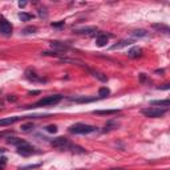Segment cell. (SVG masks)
<instances>
[{
  "label": "cell",
  "instance_id": "cell-1",
  "mask_svg": "<svg viewBox=\"0 0 170 170\" xmlns=\"http://www.w3.org/2000/svg\"><path fill=\"white\" fill-rule=\"evenodd\" d=\"M62 100V96L61 95H53V96H48V97H44L41 100H39L36 104L33 105H29L27 108H39V106H53V105H57L59 102Z\"/></svg>",
  "mask_w": 170,
  "mask_h": 170
},
{
  "label": "cell",
  "instance_id": "cell-2",
  "mask_svg": "<svg viewBox=\"0 0 170 170\" xmlns=\"http://www.w3.org/2000/svg\"><path fill=\"white\" fill-rule=\"evenodd\" d=\"M69 133L72 134H89V133H93L96 132V126L93 125H88V124H83V122H77L69 126Z\"/></svg>",
  "mask_w": 170,
  "mask_h": 170
},
{
  "label": "cell",
  "instance_id": "cell-3",
  "mask_svg": "<svg viewBox=\"0 0 170 170\" xmlns=\"http://www.w3.org/2000/svg\"><path fill=\"white\" fill-rule=\"evenodd\" d=\"M165 113H166V109H159V108H155V106L142 109V114L146 116V117H150V118H159V117H162Z\"/></svg>",
  "mask_w": 170,
  "mask_h": 170
},
{
  "label": "cell",
  "instance_id": "cell-4",
  "mask_svg": "<svg viewBox=\"0 0 170 170\" xmlns=\"http://www.w3.org/2000/svg\"><path fill=\"white\" fill-rule=\"evenodd\" d=\"M51 145L53 147H56V149H59V150H69L70 146H72V144L68 141V138H65V137L55 138V140L51 142Z\"/></svg>",
  "mask_w": 170,
  "mask_h": 170
},
{
  "label": "cell",
  "instance_id": "cell-5",
  "mask_svg": "<svg viewBox=\"0 0 170 170\" xmlns=\"http://www.w3.org/2000/svg\"><path fill=\"white\" fill-rule=\"evenodd\" d=\"M17 154H20V155H23V157H28V155H32L35 153H37V150L35 149V147L32 145H29V144H25L24 145H20V146H17Z\"/></svg>",
  "mask_w": 170,
  "mask_h": 170
},
{
  "label": "cell",
  "instance_id": "cell-6",
  "mask_svg": "<svg viewBox=\"0 0 170 170\" xmlns=\"http://www.w3.org/2000/svg\"><path fill=\"white\" fill-rule=\"evenodd\" d=\"M12 31H13L12 24L7 19H4L3 16H0V33L4 35V36H11Z\"/></svg>",
  "mask_w": 170,
  "mask_h": 170
},
{
  "label": "cell",
  "instance_id": "cell-7",
  "mask_svg": "<svg viewBox=\"0 0 170 170\" xmlns=\"http://www.w3.org/2000/svg\"><path fill=\"white\" fill-rule=\"evenodd\" d=\"M25 79L29 80V81H32V83H43V84L47 83V79L40 77L33 69H27L25 70Z\"/></svg>",
  "mask_w": 170,
  "mask_h": 170
},
{
  "label": "cell",
  "instance_id": "cell-8",
  "mask_svg": "<svg viewBox=\"0 0 170 170\" xmlns=\"http://www.w3.org/2000/svg\"><path fill=\"white\" fill-rule=\"evenodd\" d=\"M49 47H51L55 52H59V53L60 52H68L69 49H70L68 44H65V43H62V41H56V40H55V41L49 43Z\"/></svg>",
  "mask_w": 170,
  "mask_h": 170
},
{
  "label": "cell",
  "instance_id": "cell-9",
  "mask_svg": "<svg viewBox=\"0 0 170 170\" xmlns=\"http://www.w3.org/2000/svg\"><path fill=\"white\" fill-rule=\"evenodd\" d=\"M24 118H28V116L25 117H20V116H13V117H7V118H2L0 120V126H7V125H12L20 120H24Z\"/></svg>",
  "mask_w": 170,
  "mask_h": 170
},
{
  "label": "cell",
  "instance_id": "cell-10",
  "mask_svg": "<svg viewBox=\"0 0 170 170\" xmlns=\"http://www.w3.org/2000/svg\"><path fill=\"white\" fill-rule=\"evenodd\" d=\"M133 43H134V40H130V39H124V40H121V41L116 43L114 45H112L110 49H112V51H116V49H121V48H125V47L132 45Z\"/></svg>",
  "mask_w": 170,
  "mask_h": 170
},
{
  "label": "cell",
  "instance_id": "cell-11",
  "mask_svg": "<svg viewBox=\"0 0 170 170\" xmlns=\"http://www.w3.org/2000/svg\"><path fill=\"white\" fill-rule=\"evenodd\" d=\"M108 40H109V36H108V35L100 32V33L97 35V37H96V44H97V47H105L106 43H108Z\"/></svg>",
  "mask_w": 170,
  "mask_h": 170
},
{
  "label": "cell",
  "instance_id": "cell-12",
  "mask_svg": "<svg viewBox=\"0 0 170 170\" xmlns=\"http://www.w3.org/2000/svg\"><path fill=\"white\" fill-rule=\"evenodd\" d=\"M7 142L10 145H13V146H20V145H24L25 144V141L24 140H21V138H17V137H10V138H7Z\"/></svg>",
  "mask_w": 170,
  "mask_h": 170
},
{
  "label": "cell",
  "instance_id": "cell-13",
  "mask_svg": "<svg viewBox=\"0 0 170 170\" xmlns=\"http://www.w3.org/2000/svg\"><path fill=\"white\" fill-rule=\"evenodd\" d=\"M147 31L145 29H134L133 32H132V36L133 37H136V39H141V37H146L147 36Z\"/></svg>",
  "mask_w": 170,
  "mask_h": 170
},
{
  "label": "cell",
  "instance_id": "cell-14",
  "mask_svg": "<svg viewBox=\"0 0 170 170\" xmlns=\"http://www.w3.org/2000/svg\"><path fill=\"white\" fill-rule=\"evenodd\" d=\"M141 52H142V49H141V48L134 47V48H132L130 51L128 52V56H129V57H132V59H136V57H140V56H141Z\"/></svg>",
  "mask_w": 170,
  "mask_h": 170
},
{
  "label": "cell",
  "instance_id": "cell-15",
  "mask_svg": "<svg viewBox=\"0 0 170 170\" xmlns=\"http://www.w3.org/2000/svg\"><path fill=\"white\" fill-rule=\"evenodd\" d=\"M118 109H106V110H95V114H101V116H108V114H116L118 113Z\"/></svg>",
  "mask_w": 170,
  "mask_h": 170
},
{
  "label": "cell",
  "instance_id": "cell-16",
  "mask_svg": "<svg viewBox=\"0 0 170 170\" xmlns=\"http://www.w3.org/2000/svg\"><path fill=\"white\" fill-rule=\"evenodd\" d=\"M155 31H158V32H164V33H169V27L166 24H153L151 25Z\"/></svg>",
  "mask_w": 170,
  "mask_h": 170
},
{
  "label": "cell",
  "instance_id": "cell-17",
  "mask_svg": "<svg viewBox=\"0 0 170 170\" xmlns=\"http://www.w3.org/2000/svg\"><path fill=\"white\" fill-rule=\"evenodd\" d=\"M150 105L151 106H165V108H168L170 105V101L169 100H157V101H151Z\"/></svg>",
  "mask_w": 170,
  "mask_h": 170
},
{
  "label": "cell",
  "instance_id": "cell-18",
  "mask_svg": "<svg viewBox=\"0 0 170 170\" xmlns=\"http://www.w3.org/2000/svg\"><path fill=\"white\" fill-rule=\"evenodd\" d=\"M92 32H96V28L95 27H85V28H81V29H76V33H83V35H89Z\"/></svg>",
  "mask_w": 170,
  "mask_h": 170
},
{
  "label": "cell",
  "instance_id": "cell-19",
  "mask_svg": "<svg viewBox=\"0 0 170 170\" xmlns=\"http://www.w3.org/2000/svg\"><path fill=\"white\" fill-rule=\"evenodd\" d=\"M109 95H110V91L106 87H102V88H100V91H98V96H100V98H105Z\"/></svg>",
  "mask_w": 170,
  "mask_h": 170
},
{
  "label": "cell",
  "instance_id": "cell-20",
  "mask_svg": "<svg viewBox=\"0 0 170 170\" xmlns=\"http://www.w3.org/2000/svg\"><path fill=\"white\" fill-rule=\"evenodd\" d=\"M32 15L31 13H27V12H20L19 13V19L21 20V21H29L31 19H32Z\"/></svg>",
  "mask_w": 170,
  "mask_h": 170
},
{
  "label": "cell",
  "instance_id": "cell-21",
  "mask_svg": "<svg viewBox=\"0 0 170 170\" xmlns=\"http://www.w3.org/2000/svg\"><path fill=\"white\" fill-rule=\"evenodd\" d=\"M88 70H89V73H92V76H95V77H97L98 80H101V81H106V77H105V76H102L100 72L93 70V69H89V68H88Z\"/></svg>",
  "mask_w": 170,
  "mask_h": 170
},
{
  "label": "cell",
  "instance_id": "cell-22",
  "mask_svg": "<svg viewBox=\"0 0 170 170\" xmlns=\"http://www.w3.org/2000/svg\"><path fill=\"white\" fill-rule=\"evenodd\" d=\"M117 122H114V121H109L108 124L105 125V128H104V132H110V130H113L114 128H117Z\"/></svg>",
  "mask_w": 170,
  "mask_h": 170
},
{
  "label": "cell",
  "instance_id": "cell-23",
  "mask_svg": "<svg viewBox=\"0 0 170 170\" xmlns=\"http://www.w3.org/2000/svg\"><path fill=\"white\" fill-rule=\"evenodd\" d=\"M72 101H74V102H91V101H95V98L80 97V98H72Z\"/></svg>",
  "mask_w": 170,
  "mask_h": 170
},
{
  "label": "cell",
  "instance_id": "cell-24",
  "mask_svg": "<svg viewBox=\"0 0 170 170\" xmlns=\"http://www.w3.org/2000/svg\"><path fill=\"white\" fill-rule=\"evenodd\" d=\"M32 129H33V124H32V122L21 125V130H23V132H31Z\"/></svg>",
  "mask_w": 170,
  "mask_h": 170
},
{
  "label": "cell",
  "instance_id": "cell-25",
  "mask_svg": "<svg viewBox=\"0 0 170 170\" xmlns=\"http://www.w3.org/2000/svg\"><path fill=\"white\" fill-rule=\"evenodd\" d=\"M45 130L48 133H56L57 132V126H56V125H48V126L45 128Z\"/></svg>",
  "mask_w": 170,
  "mask_h": 170
},
{
  "label": "cell",
  "instance_id": "cell-26",
  "mask_svg": "<svg viewBox=\"0 0 170 170\" xmlns=\"http://www.w3.org/2000/svg\"><path fill=\"white\" fill-rule=\"evenodd\" d=\"M23 32L24 33H35L36 32V27H27V28H24Z\"/></svg>",
  "mask_w": 170,
  "mask_h": 170
},
{
  "label": "cell",
  "instance_id": "cell-27",
  "mask_svg": "<svg viewBox=\"0 0 170 170\" xmlns=\"http://www.w3.org/2000/svg\"><path fill=\"white\" fill-rule=\"evenodd\" d=\"M40 166V164L36 165H28V166H23V168H19V170H31V169H36Z\"/></svg>",
  "mask_w": 170,
  "mask_h": 170
},
{
  "label": "cell",
  "instance_id": "cell-28",
  "mask_svg": "<svg viewBox=\"0 0 170 170\" xmlns=\"http://www.w3.org/2000/svg\"><path fill=\"white\" fill-rule=\"evenodd\" d=\"M12 130H3L0 132V138H4V137H11Z\"/></svg>",
  "mask_w": 170,
  "mask_h": 170
},
{
  "label": "cell",
  "instance_id": "cell-29",
  "mask_svg": "<svg viewBox=\"0 0 170 170\" xmlns=\"http://www.w3.org/2000/svg\"><path fill=\"white\" fill-rule=\"evenodd\" d=\"M7 164V158L6 157H0V170H4Z\"/></svg>",
  "mask_w": 170,
  "mask_h": 170
},
{
  "label": "cell",
  "instance_id": "cell-30",
  "mask_svg": "<svg viewBox=\"0 0 170 170\" xmlns=\"http://www.w3.org/2000/svg\"><path fill=\"white\" fill-rule=\"evenodd\" d=\"M51 25L53 27V28H60V27L64 25V21H59V23H52Z\"/></svg>",
  "mask_w": 170,
  "mask_h": 170
},
{
  "label": "cell",
  "instance_id": "cell-31",
  "mask_svg": "<svg viewBox=\"0 0 170 170\" xmlns=\"http://www.w3.org/2000/svg\"><path fill=\"white\" fill-rule=\"evenodd\" d=\"M169 88H170V85H169V84H164V87H159L161 91H168Z\"/></svg>",
  "mask_w": 170,
  "mask_h": 170
},
{
  "label": "cell",
  "instance_id": "cell-32",
  "mask_svg": "<svg viewBox=\"0 0 170 170\" xmlns=\"http://www.w3.org/2000/svg\"><path fill=\"white\" fill-rule=\"evenodd\" d=\"M27 3L25 2H19V7H25Z\"/></svg>",
  "mask_w": 170,
  "mask_h": 170
},
{
  "label": "cell",
  "instance_id": "cell-33",
  "mask_svg": "<svg viewBox=\"0 0 170 170\" xmlns=\"http://www.w3.org/2000/svg\"><path fill=\"white\" fill-rule=\"evenodd\" d=\"M155 73H164V69H157L155 70Z\"/></svg>",
  "mask_w": 170,
  "mask_h": 170
},
{
  "label": "cell",
  "instance_id": "cell-34",
  "mask_svg": "<svg viewBox=\"0 0 170 170\" xmlns=\"http://www.w3.org/2000/svg\"><path fill=\"white\" fill-rule=\"evenodd\" d=\"M8 100H10V101H16V98H15V97H11V96H10V97H8Z\"/></svg>",
  "mask_w": 170,
  "mask_h": 170
},
{
  "label": "cell",
  "instance_id": "cell-35",
  "mask_svg": "<svg viewBox=\"0 0 170 170\" xmlns=\"http://www.w3.org/2000/svg\"><path fill=\"white\" fill-rule=\"evenodd\" d=\"M112 170H126V169H122V168H118V169H112Z\"/></svg>",
  "mask_w": 170,
  "mask_h": 170
},
{
  "label": "cell",
  "instance_id": "cell-36",
  "mask_svg": "<svg viewBox=\"0 0 170 170\" xmlns=\"http://www.w3.org/2000/svg\"><path fill=\"white\" fill-rule=\"evenodd\" d=\"M4 151H6V149H0V154H2V153H4Z\"/></svg>",
  "mask_w": 170,
  "mask_h": 170
}]
</instances>
